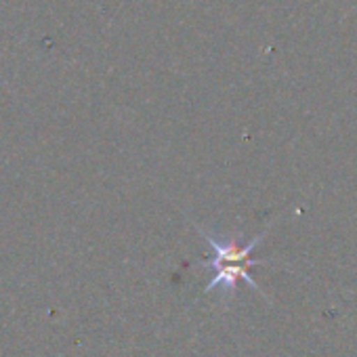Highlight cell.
<instances>
[{
    "instance_id": "1",
    "label": "cell",
    "mask_w": 357,
    "mask_h": 357,
    "mask_svg": "<svg viewBox=\"0 0 357 357\" xmlns=\"http://www.w3.org/2000/svg\"><path fill=\"white\" fill-rule=\"evenodd\" d=\"M196 229L202 236V240L213 248V257L206 259V261H200L202 267H211L215 271L213 280L204 288V294H211L215 290H221L223 294L229 296V294L236 292L238 282H246L252 290H257L259 294H263V290L257 284V280L252 278L250 269L257 267V265H269V261H257V259H252L255 248L263 242V238H265L267 231H263L261 236H257L248 244L240 246L238 242L219 238V236L211 234L208 229H204L200 225H196Z\"/></svg>"
}]
</instances>
